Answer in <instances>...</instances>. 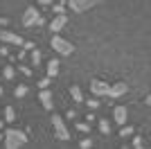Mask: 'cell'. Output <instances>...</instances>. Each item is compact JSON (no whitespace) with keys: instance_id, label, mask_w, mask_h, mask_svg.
I'll use <instances>...</instances> for the list:
<instances>
[{"instance_id":"cell-29","label":"cell","mask_w":151,"mask_h":149,"mask_svg":"<svg viewBox=\"0 0 151 149\" xmlns=\"http://www.w3.org/2000/svg\"><path fill=\"white\" fill-rule=\"evenodd\" d=\"M41 5H50V2H54V0H38Z\"/></svg>"},{"instance_id":"cell-18","label":"cell","mask_w":151,"mask_h":149,"mask_svg":"<svg viewBox=\"0 0 151 149\" xmlns=\"http://www.w3.org/2000/svg\"><path fill=\"white\" fill-rule=\"evenodd\" d=\"M25 95H27V86H25V84L16 86V97H25Z\"/></svg>"},{"instance_id":"cell-30","label":"cell","mask_w":151,"mask_h":149,"mask_svg":"<svg viewBox=\"0 0 151 149\" xmlns=\"http://www.w3.org/2000/svg\"><path fill=\"white\" fill-rule=\"evenodd\" d=\"M145 102H147V104L151 106V95H147V99H145Z\"/></svg>"},{"instance_id":"cell-20","label":"cell","mask_w":151,"mask_h":149,"mask_svg":"<svg viewBox=\"0 0 151 149\" xmlns=\"http://www.w3.org/2000/svg\"><path fill=\"white\" fill-rule=\"evenodd\" d=\"M77 129L81 133H86V131H90V122H77Z\"/></svg>"},{"instance_id":"cell-19","label":"cell","mask_w":151,"mask_h":149,"mask_svg":"<svg viewBox=\"0 0 151 149\" xmlns=\"http://www.w3.org/2000/svg\"><path fill=\"white\" fill-rule=\"evenodd\" d=\"M126 136H133V127H124V124H122V131H120V138H126Z\"/></svg>"},{"instance_id":"cell-15","label":"cell","mask_w":151,"mask_h":149,"mask_svg":"<svg viewBox=\"0 0 151 149\" xmlns=\"http://www.w3.org/2000/svg\"><path fill=\"white\" fill-rule=\"evenodd\" d=\"M14 66H5V70H2V77H5V79H14Z\"/></svg>"},{"instance_id":"cell-31","label":"cell","mask_w":151,"mask_h":149,"mask_svg":"<svg viewBox=\"0 0 151 149\" xmlns=\"http://www.w3.org/2000/svg\"><path fill=\"white\" fill-rule=\"evenodd\" d=\"M2 127H5V120H0V129H2Z\"/></svg>"},{"instance_id":"cell-5","label":"cell","mask_w":151,"mask_h":149,"mask_svg":"<svg viewBox=\"0 0 151 149\" xmlns=\"http://www.w3.org/2000/svg\"><path fill=\"white\" fill-rule=\"evenodd\" d=\"M101 0H68V5L72 12L81 14V12H88V9H93L95 5H99Z\"/></svg>"},{"instance_id":"cell-2","label":"cell","mask_w":151,"mask_h":149,"mask_svg":"<svg viewBox=\"0 0 151 149\" xmlns=\"http://www.w3.org/2000/svg\"><path fill=\"white\" fill-rule=\"evenodd\" d=\"M52 50H57L59 54H63V56H70L72 54V52H75V45L70 43V41H65V38H61V36H57V34H54V36H52Z\"/></svg>"},{"instance_id":"cell-23","label":"cell","mask_w":151,"mask_h":149,"mask_svg":"<svg viewBox=\"0 0 151 149\" xmlns=\"http://www.w3.org/2000/svg\"><path fill=\"white\" fill-rule=\"evenodd\" d=\"M65 118H68V120H75V118H77V111H75V108H68V113H65Z\"/></svg>"},{"instance_id":"cell-1","label":"cell","mask_w":151,"mask_h":149,"mask_svg":"<svg viewBox=\"0 0 151 149\" xmlns=\"http://www.w3.org/2000/svg\"><path fill=\"white\" fill-rule=\"evenodd\" d=\"M27 133L25 131H20V129H7L5 131V147L7 149H16V147H23V145H27Z\"/></svg>"},{"instance_id":"cell-26","label":"cell","mask_w":151,"mask_h":149,"mask_svg":"<svg viewBox=\"0 0 151 149\" xmlns=\"http://www.w3.org/2000/svg\"><path fill=\"white\" fill-rule=\"evenodd\" d=\"M20 72L25 74V77H29V74H32V68H27V66H20Z\"/></svg>"},{"instance_id":"cell-12","label":"cell","mask_w":151,"mask_h":149,"mask_svg":"<svg viewBox=\"0 0 151 149\" xmlns=\"http://www.w3.org/2000/svg\"><path fill=\"white\" fill-rule=\"evenodd\" d=\"M59 66H61V63H59L57 59H52V61L47 63V77H57V72H59Z\"/></svg>"},{"instance_id":"cell-3","label":"cell","mask_w":151,"mask_h":149,"mask_svg":"<svg viewBox=\"0 0 151 149\" xmlns=\"http://www.w3.org/2000/svg\"><path fill=\"white\" fill-rule=\"evenodd\" d=\"M52 129H54V136H57L59 140H68L70 138V131H68V127H65V122H63V118L57 115V113H52Z\"/></svg>"},{"instance_id":"cell-21","label":"cell","mask_w":151,"mask_h":149,"mask_svg":"<svg viewBox=\"0 0 151 149\" xmlns=\"http://www.w3.org/2000/svg\"><path fill=\"white\" fill-rule=\"evenodd\" d=\"M52 12H54V14H63V12H65V5H63V2H57V5L52 7Z\"/></svg>"},{"instance_id":"cell-27","label":"cell","mask_w":151,"mask_h":149,"mask_svg":"<svg viewBox=\"0 0 151 149\" xmlns=\"http://www.w3.org/2000/svg\"><path fill=\"white\" fill-rule=\"evenodd\" d=\"M133 147H135V149L142 147V138H133Z\"/></svg>"},{"instance_id":"cell-25","label":"cell","mask_w":151,"mask_h":149,"mask_svg":"<svg viewBox=\"0 0 151 149\" xmlns=\"http://www.w3.org/2000/svg\"><path fill=\"white\" fill-rule=\"evenodd\" d=\"M90 145H93V140H90V138H83V140H81V149H88Z\"/></svg>"},{"instance_id":"cell-14","label":"cell","mask_w":151,"mask_h":149,"mask_svg":"<svg viewBox=\"0 0 151 149\" xmlns=\"http://www.w3.org/2000/svg\"><path fill=\"white\" fill-rule=\"evenodd\" d=\"M14 120H16V111L12 106H7L5 108V122H14Z\"/></svg>"},{"instance_id":"cell-24","label":"cell","mask_w":151,"mask_h":149,"mask_svg":"<svg viewBox=\"0 0 151 149\" xmlns=\"http://www.w3.org/2000/svg\"><path fill=\"white\" fill-rule=\"evenodd\" d=\"M88 106H90V108H97V106H99V102H97V97H90V99H88Z\"/></svg>"},{"instance_id":"cell-17","label":"cell","mask_w":151,"mask_h":149,"mask_svg":"<svg viewBox=\"0 0 151 149\" xmlns=\"http://www.w3.org/2000/svg\"><path fill=\"white\" fill-rule=\"evenodd\" d=\"M99 131H101V133H106V136H108V133H111V124H108L106 120H99Z\"/></svg>"},{"instance_id":"cell-16","label":"cell","mask_w":151,"mask_h":149,"mask_svg":"<svg viewBox=\"0 0 151 149\" xmlns=\"http://www.w3.org/2000/svg\"><path fill=\"white\" fill-rule=\"evenodd\" d=\"M29 52H32V63H34V66H38V61H41V52H38L36 48H32Z\"/></svg>"},{"instance_id":"cell-4","label":"cell","mask_w":151,"mask_h":149,"mask_svg":"<svg viewBox=\"0 0 151 149\" xmlns=\"http://www.w3.org/2000/svg\"><path fill=\"white\" fill-rule=\"evenodd\" d=\"M23 25H25V27H32V25H43V18H41L38 9H34V7H27L25 14H23Z\"/></svg>"},{"instance_id":"cell-7","label":"cell","mask_w":151,"mask_h":149,"mask_svg":"<svg viewBox=\"0 0 151 149\" xmlns=\"http://www.w3.org/2000/svg\"><path fill=\"white\" fill-rule=\"evenodd\" d=\"M0 41L2 43H9V45H23V38L18 34H14L9 30H0Z\"/></svg>"},{"instance_id":"cell-8","label":"cell","mask_w":151,"mask_h":149,"mask_svg":"<svg viewBox=\"0 0 151 149\" xmlns=\"http://www.w3.org/2000/svg\"><path fill=\"white\" fill-rule=\"evenodd\" d=\"M129 90V86H126L124 81H117V84H111L108 86V97H122V95Z\"/></svg>"},{"instance_id":"cell-6","label":"cell","mask_w":151,"mask_h":149,"mask_svg":"<svg viewBox=\"0 0 151 149\" xmlns=\"http://www.w3.org/2000/svg\"><path fill=\"white\" fill-rule=\"evenodd\" d=\"M108 86H111V84H106V81H101V79H93L90 81V93H93L95 97L108 95Z\"/></svg>"},{"instance_id":"cell-22","label":"cell","mask_w":151,"mask_h":149,"mask_svg":"<svg viewBox=\"0 0 151 149\" xmlns=\"http://www.w3.org/2000/svg\"><path fill=\"white\" fill-rule=\"evenodd\" d=\"M47 86H50V77H43L38 81V88H47Z\"/></svg>"},{"instance_id":"cell-11","label":"cell","mask_w":151,"mask_h":149,"mask_svg":"<svg viewBox=\"0 0 151 149\" xmlns=\"http://www.w3.org/2000/svg\"><path fill=\"white\" fill-rule=\"evenodd\" d=\"M126 115H129V113H126L124 106H115V108H113V120L117 124H124L126 122Z\"/></svg>"},{"instance_id":"cell-32","label":"cell","mask_w":151,"mask_h":149,"mask_svg":"<svg viewBox=\"0 0 151 149\" xmlns=\"http://www.w3.org/2000/svg\"><path fill=\"white\" fill-rule=\"evenodd\" d=\"M0 97H2V86H0Z\"/></svg>"},{"instance_id":"cell-13","label":"cell","mask_w":151,"mask_h":149,"mask_svg":"<svg viewBox=\"0 0 151 149\" xmlns=\"http://www.w3.org/2000/svg\"><path fill=\"white\" fill-rule=\"evenodd\" d=\"M70 95H72V99H75V102H81V99H83L81 88H79V86H72V88H70Z\"/></svg>"},{"instance_id":"cell-9","label":"cell","mask_w":151,"mask_h":149,"mask_svg":"<svg viewBox=\"0 0 151 149\" xmlns=\"http://www.w3.org/2000/svg\"><path fill=\"white\" fill-rule=\"evenodd\" d=\"M38 99H41V104H43L45 111H52V93L47 88H41V93H38Z\"/></svg>"},{"instance_id":"cell-28","label":"cell","mask_w":151,"mask_h":149,"mask_svg":"<svg viewBox=\"0 0 151 149\" xmlns=\"http://www.w3.org/2000/svg\"><path fill=\"white\" fill-rule=\"evenodd\" d=\"M0 54L7 56V54H9V48H5V45H2V48H0Z\"/></svg>"},{"instance_id":"cell-10","label":"cell","mask_w":151,"mask_h":149,"mask_svg":"<svg viewBox=\"0 0 151 149\" xmlns=\"http://www.w3.org/2000/svg\"><path fill=\"white\" fill-rule=\"evenodd\" d=\"M65 23H68L65 14H57V16H54V20L50 23V30H52V32H61L63 27H65Z\"/></svg>"}]
</instances>
